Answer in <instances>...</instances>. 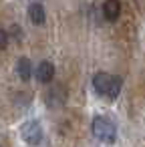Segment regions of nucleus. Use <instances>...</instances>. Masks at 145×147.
Listing matches in <instances>:
<instances>
[{"label": "nucleus", "mask_w": 145, "mask_h": 147, "mask_svg": "<svg viewBox=\"0 0 145 147\" xmlns=\"http://www.w3.org/2000/svg\"><path fill=\"white\" fill-rule=\"evenodd\" d=\"M121 87H123V79H121V77L107 75V73H97V75L93 77V89H95L101 97H107V99H111V101L119 97Z\"/></svg>", "instance_id": "obj_1"}, {"label": "nucleus", "mask_w": 145, "mask_h": 147, "mask_svg": "<svg viewBox=\"0 0 145 147\" xmlns=\"http://www.w3.org/2000/svg\"><path fill=\"white\" fill-rule=\"evenodd\" d=\"M91 131H93V135H95L99 141H103V143H113L115 137H117V125H115L109 117H105V115H99V117L93 119Z\"/></svg>", "instance_id": "obj_2"}, {"label": "nucleus", "mask_w": 145, "mask_h": 147, "mask_svg": "<svg viewBox=\"0 0 145 147\" xmlns=\"http://www.w3.org/2000/svg\"><path fill=\"white\" fill-rule=\"evenodd\" d=\"M20 137L26 145H38L42 141V127L36 119H28L20 127Z\"/></svg>", "instance_id": "obj_3"}, {"label": "nucleus", "mask_w": 145, "mask_h": 147, "mask_svg": "<svg viewBox=\"0 0 145 147\" xmlns=\"http://www.w3.org/2000/svg\"><path fill=\"white\" fill-rule=\"evenodd\" d=\"M45 103L51 107V109H59L67 103V89L63 85H53L45 97Z\"/></svg>", "instance_id": "obj_4"}, {"label": "nucleus", "mask_w": 145, "mask_h": 147, "mask_svg": "<svg viewBox=\"0 0 145 147\" xmlns=\"http://www.w3.org/2000/svg\"><path fill=\"white\" fill-rule=\"evenodd\" d=\"M36 79H38V83H42V85L51 83V81L55 79V65H53L51 61H42V63L36 67Z\"/></svg>", "instance_id": "obj_5"}, {"label": "nucleus", "mask_w": 145, "mask_h": 147, "mask_svg": "<svg viewBox=\"0 0 145 147\" xmlns=\"http://www.w3.org/2000/svg\"><path fill=\"white\" fill-rule=\"evenodd\" d=\"M121 14V2L119 0H105V4H103V16L107 20H117Z\"/></svg>", "instance_id": "obj_6"}, {"label": "nucleus", "mask_w": 145, "mask_h": 147, "mask_svg": "<svg viewBox=\"0 0 145 147\" xmlns=\"http://www.w3.org/2000/svg\"><path fill=\"white\" fill-rule=\"evenodd\" d=\"M28 18H30L32 24H38V26L45 24V20H47V12H45V8H42L40 2H34V4L28 6Z\"/></svg>", "instance_id": "obj_7"}, {"label": "nucleus", "mask_w": 145, "mask_h": 147, "mask_svg": "<svg viewBox=\"0 0 145 147\" xmlns=\"http://www.w3.org/2000/svg\"><path fill=\"white\" fill-rule=\"evenodd\" d=\"M16 71H18V77H20L22 81H30L32 75H34L32 63H30V59H26V57L18 59V63H16Z\"/></svg>", "instance_id": "obj_8"}, {"label": "nucleus", "mask_w": 145, "mask_h": 147, "mask_svg": "<svg viewBox=\"0 0 145 147\" xmlns=\"http://www.w3.org/2000/svg\"><path fill=\"white\" fill-rule=\"evenodd\" d=\"M6 47H8V32L0 28V51L6 49Z\"/></svg>", "instance_id": "obj_9"}]
</instances>
